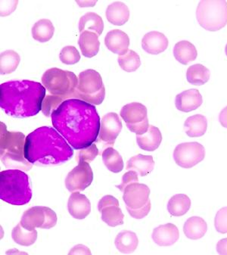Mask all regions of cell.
Segmentation results:
<instances>
[{"label":"cell","mask_w":227,"mask_h":255,"mask_svg":"<svg viewBox=\"0 0 227 255\" xmlns=\"http://www.w3.org/2000/svg\"><path fill=\"white\" fill-rule=\"evenodd\" d=\"M42 83L49 93L65 99L72 97L78 87V79L71 71L53 68L43 74Z\"/></svg>","instance_id":"ba28073f"},{"label":"cell","mask_w":227,"mask_h":255,"mask_svg":"<svg viewBox=\"0 0 227 255\" xmlns=\"http://www.w3.org/2000/svg\"><path fill=\"white\" fill-rule=\"evenodd\" d=\"M20 224L30 231L36 228L51 229L56 225L57 216L47 207H33L23 214Z\"/></svg>","instance_id":"30bf717a"},{"label":"cell","mask_w":227,"mask_h":255,"mask_svg":"<svg viewBox=\"0 0 227 255\" xmlns=\"http://www.w3.org/2000/svg\"><path fill=\"white\" fill-rule=\"evenodd\" d=\"M99 154V150L97 145L92 144L87 148H83L78 153V161H84L86 162H91Z\"/></svg>","instance_id":"f35d334b"},{"label":"cell","mask_w":227,"mask_h":255,"mask_svg":"<svg viewBox=\"0 0 227 255\" xmlns=\"http://www.w3.org/2000/svg\"><path fill=\"white\" fill-rule=\"evenodd\" d=\"M174 55L180 63L186 65L189 62L196 60L198 52L193 43L186 40H182L176 43L174 46Z\"/></svg>","instance_id":"d4e9b609"},{"label":"cell","mask_w":227,"mask_h":255,"mask_svg":"<svg viewBox=\"0 0 227 255\" xmlns=\"http://www.w3.org/2000/svg\"><path fill=\"white\" fill-rule=\"evenodd\" d=\"M1 125V161L5 167L30 170L32 165L24 158L25 135L20 132H8L2 122Z\"/></svg>","instance_id":"5b68a950"},{"label":"cell","mask_w":227,"mask_h":255,"mask_svg":"<svg viewBox=\"0 0 227 255\" xmlns=\"http://www.w3.org/2000/svg\"><path fill=\"white\" fill-rule=\"evenodd\" d=\"M100 213H102V220L109 227H115L123 225L124 215L118 205L106 207Z\"/></svg>","instance_id":"e575fe53"},{"label":"cell","mask_w":227,"mask_h":255,"mask_svg":"<svg viewBox=\"0 0 227 255\" xmlns=\"http://www.w3.org/2000/svg\"><path fill=\"white\" fill-rule=\"evenodd\" d=\"M208 129V120L202 115L189 117L184 123V129L189 137H200L205 135Z\"/></svg>","instance_id":"484cf974"},{"label":"cell","mask_w":227,"mask_h":255,"mask_svg":"<svg viewBox=\"0 0 227 255\" xmlns=\"http://www.w3.org/2000/svg\"><path fill=\"white\" fill-rule=\"evenodd\" d=\"M106 96V88L100 73L86 70L79 74L78 85L72 97L80 98L92 105L102 104Z\"/></svg>","instance_id":"52a82bcc"},{"label":"cell","mask_w":227,"mask_h":255,"mask_svg":"<svg viewBox=\"0 0 227 255\" xmlns=\"http://www.w3.org/2000/svg\"><path fill=\"white\" fill-rule=\"evenodd\" d=\"M61 62L65 65H74L81 60V55L78 49L74 46H68L64 47L59 55Z\"/></svg>","instance_id":"8d00e7d4"},{"label":"cell","mask_w":227,"mask_h":255,"mask_svg":"<svg viewBox=\"0 0 227 255\" xmlns=\"http://www.w3.org/2000/svg\"><path fill=\"white\" fill-rule=\"evenodd\" d=\"M78 45L84 56L93 58L100 51V42L99 40V36L94 32L86 30L80 35Z\"/></svg>","instance_id":"44dd1931"},{"label":"cell","mask_w":227,"mask_h":255,"mask_svg":"<svg viewBox=\"0 0 227 255\" xmlns=\"http://www.w3.org/2000/svg\"><path fill=\"white\" fill-rule=\"evenodd\" d=\"M68 209L75 219H85L91 212V203L86 195L79 192H73L68 199Z\"/></svg>","instance_id":"2e32d148"},{"label":"cell","mask_w":227,"mask_h":255,"mask_svg":"<svg viewBox=\"0 0 227 255\" xmlns=\"http://www.w3.org/2000/svg\"><path fill=\"white\" fill-rule=\"evenodd\" d=\"M150 189L148 186L141 183H132L123 190V199L126 208L132 218L142 219L151 211L149 199Z\"/></svg>","instance_id":"9c48e42d"},{"label":"cell","mask_w":227,"mask_h":255,"mask_svg":"<svg viewBox=\"0 0 227 255\" xmlns=\"http://www.w3.org/2000/svg\"><path fill=\"white\" fill-rule=\"evenodd\" d=\"M210 71L201 64L192 65L188 68L186 79L189 84L194 86H202L210 79Z\"/></svg>","instance_id":"4dcf8cb0"},{"label":"cell","mask_w":227,"mask_h":255,"mask_svg":"<svg viewBox=\"0 0 227 255\" xmlns=\"http://www.w3.org/2000/svg\"><path fill=\"white\" fill-rule=\"evenodd\" d=\"M110 205H118L119 206L118 200L112 195H106L99 202V211L100 212L103 208L110 206Z\"/></svg>","instance_id":"b9f144b4"},{"label":"cell","mask_w":227,"mask_h":255,"mask_svg":"<svg viewBox=\"0 0 227 255\" xmlns=\"http://www.w3.org/2000/svg\"><path fill=\"white\" fill-rule=\"evenodd\" d=\"M62 100L63 99L60 96H47L44 103H43V107H42L43 114L46 116L49 115V112L51 111V104H52V109L54 111L57 105L61 104L62 103Z\"/></svg>","instance_id":"60d3db41"},{"label":"cell","mask_w":227,"mask_h":255,"mask_svg":"<svg viewBox=\"0 0 227 255\" xmlns=\"http://www.w3.org/2000/svg\"><path fill=\"white\" fill-rule=\"evenodd\" d=\"M220 123L224 128H227V106L224 108L219 115Z\"/></svg>","instance_id":"ee69618b"},{"label":"cell","mask_w":227,"mask_h":255,"mask_svg":"<svg viewBox=\"0 0 227 255\" xmlns=\"http://www.w3.org/2000/svg\"><path fill=\"white\" fill-rule=\"evenodd\" d=\"M208 230V225L203 218L192 217L189 218L183 226V233L189 240H197L202 239Z\"/></svg>","instance_id":"cb8c5ba5"},{"label":"cell","mask_w":227,"mask_h":255,"mask_svg":"<svg viewBox=\"0 0 227 255\" xmlns=\"http://www.w3.org/2000/svg\"><path fill=\"white\" fill-rule=\"evenodd\" d=\"M191 208V200L185 194L174 195L167 203V211L170 215L180 217L184 215Z\"/></svg>","instance_id":"83f0119b"},{"label":"cell","mask_w":227,"mask_h":255,"mask_svg":"<svg viewBox=\"0 0 227 255\" xmlns=\"http://www.w3.org/2000/svg\"><path fill=\"white\" fill-rule=\"evenodd\" d=\"M152 240L159 246H171L180 238L178 228L173 224L161 225L155 228L152 233Z\"/></svg>","instance_id":"e0dca14e"},{"label":"cell","mask_w":227,"mask_h":255,"mask_svg":"<svg viewBox=\"0 0 227 255\" xmlns=\"http://www.w3.org/2000/svg\"><path fill=\"white\" fill-rule=\"evenodd\" d=\"M103 160L109 170L113 173H120L123 169V161L118 151L112 147L106 148L103 152Z\"/></svg>","instance_id":"d6a6232c"},{"label":"cell","mask_w":227,"mask_h":255,"mask_svg":"<svg viewBox=\"0 0 227 255\" xmlns=\"http://www.w3.org/2000/svg\"><path fill=\"white\" fill-rule=\"evenodd\" d=\"M21 61L20 55L14 50H6L0 55V74H10L17 69Z\"/></svg>","instance_id":"1f68e13d"},{"label":"cell","mask_w":227,"mask_h":255,"mask_svg":"<svg viewBox=\"0 0 227 255\" xmlns=\"http://www.w3.org/2000/svg\"><path fill=\"white\" fill-rule=\"evenodd\" d=\"M139 183L137 173L134 171V170H129L127 173H124V175H123L121 184L119 185V186H116V187L118 188L120 191L123 192L126 186L132 184V183Z\"/></svg>","instance_id":"ab89813d"},{"label":"cell","mask_w":227,"mask_h":255,"mask_svg":"<svg viewBox=\"0 0 227 255\" xmlns=\"http://www.w3.org/2000/svg\"><path fill=\"white\" fill-rule=\"evenodd\" d=\"M201 27L209 31H218L227 24V2L221 0L201 1L196 10Z\"/></svg>","instance_id":"8992f818"},{"label":"cell","mask_w":227,"mask_h":255,"mask_svg":"<svg viewBox=\"0 0 227 255\" xmlns=\"http://www.w3.org/2000/svg\"><path fill=\"white\" fill-rule=\"evenodd\" d=\"M93 173L88 162L78 161V165L68 173L65 179V186L71 192L85 190L91 185Z\"/></svg>","instance_id":"4fadbf2b"},{"label":"cell","mask_w":227,"mask_h":255,"mask_svg":"<svg viewBox=\"0 0 227 255\" xmlns=\"http://www.w3.org/2000/svg\"><path fill=\"white\" fill-rule=\"evenodd\" d=\"M46 88L31 81H11L0 85V107L13 118L37 115L43 107Z\"/></svg>","instance_id":"3957f363"},{"label":"cell","mask_w":227,"mask_h":255,"mask_svg":"<svg viewBox=\"0 0 227 255\" xmlns=\"http://www.w3.org/2000/svg\"><path fill=\"white\" fill-rule=\"evenodd\" d=\"M105 43L111 52L122 55L129 50V38L126 33L116 29L106 34Z\"/></svg>","instance_id":"d6986e66"},{"label":"cell","mask_w":227,"mask_h":255,"mask_svg":"<svg viewBox=\"0 0 227 255\" xmlns=\"http://www.w3.org/2000/svg\"><path fill=\"white\" fill-rule=\"evenodd\" d=\"M225 52H226V55H227V46H226V47H225Z\"/></svg>","instance_id":"f6af8a7d"},{"label":"cell","mask_w":227,"mask_h":255,"mask_svg":"<svg viewBox=\"0 0 227 255\" xmlns=\"http://www.w3.org/2000/svg\"><path fill=\"white\" fill-rule=\"evenodd\" d=\"M32 198L29 177L21 170L11 169L0 173V199L12 205H24Z\"/></svg>","instance_id":"277c9868"},{"label":"cell","mask_w":227,"mask_h":255,"mask_svg":"<svg viewBox=\"0 0 227 255\" xmlns=\"http://www.w3.org/2000/svg\"><path fill=\"white\" fill-rule=\"evenodd\" d=\"M114 244L121 253L130 254L137 249L139 240L136 233L126 230L117 235Z\"/></svg>","instance_id":"4316f807"},{"label":"cell","mask_w":227,"mask_h":255,"mask_svg":"<svg viewBox=\"0 0 227 255\" xmlns=\"http://www.w3.org/2000/svg\"><path fill=\"white\" fill-rule=\"evenodd\" d=\"M74 155L72 148L56 129L42 127L30 132L25 139L24 158L35 165H59Z\"/></svg>","instance_id":"7a4b0ae2"},{"label":"cell","mask_w":227,"mask_h":255,"mask_svg":"<svg viewBox=\"0 0 227 255\" xmlns=\"http://www.w3.org/2000/svg\"><path fill=\"white\" fill-rule=\"evenodd\" d=\"M11 237L14 243L22 246H30L34 244L37 239L36 230H26L21 224H17L11 232Z\"/></svg>","instance_id":"836d02e7"},{"label":"cell","mask_w":227,"mask_h":255,"mask_svg":"<svg viewBox=\"0 0 227 255\" xmlns=\"http://www.w3.org/2000/svg\"><path fill=\"white\" fill-rule=\"evenodd\" d=\"M202 103L203 98L196 89L185 90L176 96V108L180 112H193L200 107Z\"/></svg>","instance_id":"9a60e30c"},{"label":"cell","mask_w":227,"mask_h":255,"mask_svg":"<svg viewBox=\"0 0 227 255\" xmlns=\"http://www.w3.org/2000/svg\"><path fill=\"white\" fill-rule=\"evenodd\" d=\"M118 64L123 71L133 72L140 67V58L136 52L129 49L126 53L119 55Z\"/></svg>","instance_id":"d590c367"},{"label":"cell","mask_w":227,"mask_h":255,"mask_svg":"<svg viewBox=\"0 0 227 255\" xmlns=\"http://www.w3.org/2000/svg\"><path fill=\"white\" fill-rule=\"evenodd\" d=\"M106 17L114 25H123L129 18V8L123 2H113L108 6Z\"/></svg>","instance_id":"603a6c76"},{"label":"cell","mask_w":227,"mask_h":255,"mask_svg":"<svg viewBox=\"0 0 227 255\" xmlns=\"http://www.w3.org/2000/svg\"><path fill=\"white\" fill-rule=\"evenodd\" d=\"M129 130L142 135L149 128L147 108L139 103H132L122 108L120 113Z\"/></svg>","instance_id":"8fae6325"},{"label":"cell","mask_w":227,"mask_h":255,"mask_svg":"<svg viewBox=\"0 0 227 255\" xmlns=\"http://www.w3.org/2000/svg\"><path fill=\"white\" fill-rule=\"evenodd\" d=\"M52 125L73 148L83 149L100 135V118L94 105L78 99L62 102L51 115Z\"/></svg>","instance_id":"6da1fadb"},{"label":"cell","mask_w":227,"mask_h":255,"mask_svg":"<svg viewBox=\"0 0 227 255\" xmlns=\"http://www.w3.org/2000/svg\"><path fill=\"white\" fill-rule=\"evenodd\" d=\"M168 45V39L161 32L151 31L142 38V49L151 55H158L164 52Z\"/></svg>","instance_id":"ac0fdd59"},{"label":"cell","mask_w":227,"mask_h":255,"mask_svg":"<svg viewBox=\"0 0 227 255\" xmlns=\"http://www.w3.org/2000/svg\"><path fill=\"white\" fill-rule=\"evenodd\" d=\"M215 229L220 233H227V207L218 211L215 219Z\"/></svg>","instance_id":"74e56055"},{"label":"cell","mask_w":227,"mask_h":255,"mask_svg":"<svg viewBox=\"0 0 227 255\" xmlns=\"http://www.w3.org/2000/svg\"><path fill=\"white\" fill-rule=\"evenodd\" d=\"M205 149L197 142L179 144L174 151L176 164L183 168H192L205 159Z\"/></svg>","instance_id":"7c38bea8"},{"label":"cell","mask_w":227,"mask_h":255,"mask_svg":"<svg viewBox=\"0 0 227 255\" xmlns=\"http://www.w3.org/2000/svg\"><path fill=\"white\" fill-rule=\"evenodd\" d=\"M217 251L220 255H227V238L220 240L217 244Z\"/></svg>","instance_id":"7bdbcfd3"},{"label":"cell","mask_w":227,"mask_h":255,"mask_svg":"<svg viewBox=\"0 0 227 255\" xmlns=\"http://www.w3.org/2000/svg\"><path fill=\"white\" fill-rule=\"evenodd\" d=\"M122 129V122L118 115L110 112L102 119L100 139L108 145H113Z\"/></svg>","instance_id":"5bb4252c"},{"label":"cell","mask_w":227,"mask_h":255,"mask_svg":"<svg viewBox=\"0 0 227 255\" xmlns=\"http://www.w3.org/2000/svg\"><path fill=\"white\" fill-rule=\"evenodd\" d=\"M162 135L156 127L149 125L148 131L142 135H136V142L141 149L154 151L161 145Z\"/></svg>","instance_id":"ffe728a7"},{"label":"cell","mask_w":227,"mask_h":255,"mask_svg":"<svg viewBox=\"0 0 227 255\" xmlns=\"http://www.w3.org/2000/svg\"><path fill=\"white\" fill-rule=\"evenodd\" d=\"M155 161L151 155L139 154L133 156L126 163L127 170L137 171L141 176H145L153 170Z\"/></svg>","instance_id":"7402d4cb"},{"label":"cell","mask_w":227,"mask_h":255,"mask_svg":"<svg viewBox=\"0 0 227 255\" xmlns=\"http://www.w3.org/2000/svg\"><path fill=\"white\" fill-rule=\"evenodd\" d=\"M93 30L98 36L103 33L104 29V22L103 18L97 13L88 12L81 17L79 21L80 33L86 31V30Z\"/></svg>","instance_id":"f546056e"},{"label":"cell","mask_w":227,"mask_h":255,"mask_svg":"<svg viewBox=\"0 0 227 255\" xmlns=\"http://www.w3.org/2000/svg\"><path fill=\"white\" fill-rule=\"evenodd\" d=\"M55 27L52 21L48 19H41L35 23L32 27V36L36 41L46 43L52 39Z\"/></svg>","instance_id":"f1b7e54d"}]
</instances>
